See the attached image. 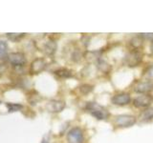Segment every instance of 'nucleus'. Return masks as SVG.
Here are the masks:
<instances>
[{
    "label": "nucleus",
    "instance_id": "nucleus-3",
    "mask_svg": "<svg viewBox=\"0 0 153 143\" xmlns=\"http://www.w3.org/2000/svg\"><path fill=\"white\" fill-rule=\"evenodd\" d=\"M143 60V52L140 50H130L123 58L124 64L128 67H136Z\"/></svg>",
    "mask_w": 153,
    "mask_h": 143
},
{
    "label": "nucleus",
    "instance_id": "nucleus-8",
    "mask_svg": "<svg viewBox=\"0 0 153 143\" xmlns=\"http://www.w3.org/2000/svg\"><path fill=\"white\" fill-rule=\"evenodd\" d=\"M111 102L116 106H126L131 102V97L127 93H120L113 95Z\"/></svg>",
    "mask_w": 153,
    "mask_h": 143
},
{
    "label": "nucleus",
    "instance_id": "nucleus-6",
    "mask_svg": "<svg viewBox=\"0 0 153 143\" xmlns=\"http://www.w3.org/2000/svg\"><path fill=\"white\" fill-rule=\"evenodd\" d=\"M64 108H65V102L63 100L52 99L49 100L46 104V110L49 113H53V114L60 113L61 111H63Z\"/></svg>",
    "mask_w": 153,
    "mask_h": 143
},
{
    "label": "nucleus",
    "instance_id": "nucleus-15",
    "mask_svg": "<svg viewBox=\"0 0 153 143\" xmlns=\"http://www.w3.org/2000/svg\"><path fill=\"white\" fill-rule=\"evenodd\" d=\"M55 74L60 78H69L73 76V71L66 69V68H61V69L55 71Z\"/></svg>",
    "mask_w": 153,
    "mask_h": 143
},
{
    "label": "nucleus",
    "instance_id": "nucleus-22",
    "mask_svg": "<svg viewBox=\"0 0 153 143\" xmlns=\"http://www.w3.org/2000/svg\"><path fill=\"white\" fill-rule=\"evenodd\" d=\"M151 95L153 97V89H152V91H151Z\"/></svg>",
    "mask_w": 153,
    "mask_h": 143
},
{
    "label": "nucleus",
    "instance_id": "nucleus-2",
    "mask_svg": "<svg viewBox=\"0 0 153 143\" xmlns=\"http://www.w3.org/2000/svg\"><path fill=\"white\" fill-rule=\"evenodd\" d=\"M113 122L118 128H130L136 124L137 118L132 114H119L115 116Z\"/></svg>",
    "mask_w": 153,
    "mask_h": 143
},
{
    "label": "nucleus",
    "instance_id": "nucleus-18",
    "mask_svg": "<svg viewBox=\"0 0 153 143\" xmlns=\"http://www.w3.org/2000/svg\"><path fill=\"white\" fill-rule=\"evenodd\" d=\"M8 52V44L3 40H0V58L7 54Z\"/></svg>",
    "mask_w": 153,
    "mask_h": 143
},
{
    "label": "nucleus",
    "instance_id": "nucleus-20",
    "mask_svg": "<svg viewBox=\"0 0 153 143\" xmlns=\"http://www.w3.org/2000/svg\"><path fill=\"white\" fill-rule=\"evenodd\" d=\"M24 35H25V33H7V36L13 40H18L24 37Z\"/></svg>",
    "mask_w": 153,
    "mask_h": 143
},
{
    "label": "nucleus",
    "instance_id": "nucleus-7",
    "mask_svg": "<svg viewBox=\"0 0 153 143\" xmlns=\"http://www.w3.org/2000/svg\"><path fill=\"white\" fill-rule=\"evenodd\" d=\"M8 61L13 66H24L27 62V58L23 52H12L8 55Z\"/></svg>",
    "mask_w": 153,
    "mask_h": 143
},
{
    "label": "nucleus",
    "instance_id": "nucleus-11",
    "mask_svg": "<svg viewBox=\"0 0 153 143\" xmlns=\"http://www.w3.org/2000/svg\"><path fill=\"white\" fill-rule=\"evenodd\" d=\"M139 118L142 122H147L153 119V107H148L145 109L140 114Z\"/></svg>",
    "mask_w": 153,
    "mask_h": 143
},
{
    "label": "nucleus",
    "instance_id": "nucleus-13",
    "mask_svg": "<svg viewBox=\"0 0 153 143\" xmlns=\"http://www.w3.org/2000/svg\"><path fill=\"white\" fill-rule=\"evenodd\" d=\"M96 65H97V68L104 74L109 73L110 70H111V66H110V64H108L107 62L102 58H99L97 61H96Z\"/></svg>",
    "mask_w": 153,
    "mask_h": 143
},
{
    "label": "nucleus",
    "instance_id": "nucleus-19",
    "mask_svg": "<svg viewBox=\"0 0 153 143\" xmlns=\"http://www.w3.org/2000/svg\"><path fill=\"white\" fill-rule=\"evenodd\" d=\"M146 79L149 81V82H153V65L149 66L146 70Z\"/></svg>",
    "mask_w": 153,
    "mask_h": 143
},
{
    "label": "nucleus",
    "instance_id": "nucleus-1",
    "mask_svg": "<svg viewBox=\"0 0 153 143\" xmlns=\"http://www.w3.org/2000/svg\"><path fill=\"white\" fill-rule=\"evenodd\" d=\"M85 110L91 114V116L99 119V120L107 119L110 116L107 110L97 102H87L85 105Z\"/></svg>",
    "mask_w": 153,
    "mask_h": 143
},
{
    "label": "nucleus",
    "instance_id": "nucleus-5",
    "mask_svg": "<svg viewBox=\"0 0 153 143\" xmlns=\"http://www.w3.org/2000/svg\"><path fill=\"white\" fill-rule=\"evenodd\" d=\"M153 102V97L150 94H145L133 99V105L136 108H148Z\"/></svg>",
    "mask_w": 153,
    "mask_h": 143
},
{
    "label": "nucleus",
    "instance_id": "nucleus-10",
    "mask_svg": "<svg viewBox=\"0 0 153 143\" xmlns=\"http://www.w3.org/2000/svg\"><path fill=\"white\" fill-rule=\"evenodd\" d=\"M153 89V84L149 81H141L138 82L135 86H134V92L138 94H148L151 93Z\"/></svg>",
    "mask_w": 153,
    "mask_h": 143
},
{
    "label": "nucleus",
    "instance_id": "nucleus-9",
    "mask_svg": "<svg viewBox=\"0 0 153 143\" xmlns=\"http://www.w3.org/2000/svg\"><path fill=\"white\" fill-rule=\"evenodd\" d=\"M47 63L44 58H36L32 62L31 67H30V72L33 74H39L46 68Z\"/></svg>",
    "mask_w": 153,
    "mask_h": 143
},
{
    "label": "nucleus",
    "instance_id": "nucleus-12",
    "mask_svg": "<svg viewBox=\"0 0 153 143\" xmlns=\"http://www.w3.org/2000/svg\"><path fill=\"white\" fill-rule=\"evenodd\" d=\"M56 50V42L53 40L47 41L44 44V46H43V51H44V52L48 55H54Z\"/></svg>",
    "mask_w": 153,
    "mask_h": 143
},
{
    "label": "nucleus",
    "instance_id": "nucleus-14",
    "mask_svg": "<svg viewBox=\"0 0 153 143\" xmlns=\"http://www.w3.org/2000/svg\"><path fill=\"white\" fill-rule=\"evenodd\" d=\"M143 38L141 35L139 36H134L129 40V45L131 47V50H139L143 46Z\"/></svg>",
    "mask_w": 153,
    "mask_h": 143
},
{
    "label": "nucleus",
    "instance_id": "nucleus-4",
    "mask_svg": "<svg viewBox=\"0 0 153 143\" xmlns=\"http://www.w3.org/2000/svg\"><path fill=\"white\" fill-rule=\"evenodd\" d=\"M67 141L69 143H83L84 135L83 132L79 127H74L67 133Z\"/></svg>",
    "mask_w": 153,
    "mask_h": 143
},
{
    "label": "nucleus",
    "instance_id": "nucleus-21",
    "mask_svg": "<svg viewBox=\"0 0 153 143\" xmlns=\"http://www.w3.org/2000/svg\"><path fill=\"white\" fill-rule=\"evenodd\" d=\"M150 51H151V52H152V55H153V40H152V42H151V44H150Z\"/></svg>",
    "mask_w": 153,
    "mask_h": 143
},
{
    "label": "nucleus",
    "instance_id": "nucleus-16",
    "mask_svg": "<svg viewBox=\"0 0 153 143\" xmlns=\"http://www.w3.org/2000/svg\"><path fill=\"white\" fill-rule=\"evenodd\" d=\"M6 106H7L10 113L17 112V111H20V110L23 109V105L18 104V103H7Z\"/></svg>",
    "mask_w": 153,
    "mask_h": 143
},
{
    "label": "nucleus",
    "instance_id": "nucleus-17",
    "mask_svg": "<svg viewBox=\"0 0 153 143\" xmlns=\"http://www.w3.org/2000/svg\"><path fill=\"white\" fill-rule=\"evenodd\" d=\"M94 89L93 85L90 84H82L79 86V92L82 94H88L89 93H91Z\"/></svg>",
    "mask_w": 153,
    "mask_h": 143
}]
</instances>
